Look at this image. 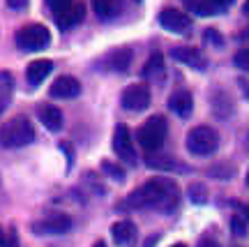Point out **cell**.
I'll return each mask as SVG.
<instances>
[{"label":"cell","instance_id":"obj_15","mask_svg":"<svg viewBox=\"0 0 249 247\" xmlns=\"http://www.w3.org/2000/svg\"><path fill=\"white\" fill-rule=\"evenodd\" d=\"M169 109L176 115H180V118L192 115V111H194V97H192V93L189 90H176L169 97Z\"/></svg>","mask_w":249,"mask_h":247},{"label":"cell","instance_id":"obj_21","mask_svg":"<svg viewBox=\"0 0 249 247\" xmlns=\"http://www.w3.org/2000/svg\"><path fill=\"white\" fill-rule=\"evenodd\" d=\"M145 164L150 169H157V171H187L185 164H180V162H176L173 157H148L145 159Z\"/></svg>","mask_w":249,"mask_h":247},{"label":"cell","instance_id":"obj_29","mask_svg":"<svg viewBox=\"0 0 249 247\" xmlns=\"http://www.w3.org/2000/svg\"><path fill=\"white\" fill-rule=\"evenodd\" d=\"M9 93H12V74L0 72V97H9Z\"/></svg>","mask_w":249,"mask_h":247},{"label":"cell","instance_id":"obj_27","mask_svg":"<svg viewBox=\"0 0 249 247\" xmlns=\"http://www.w3.org/2000/svg\"><path fill=\"white\" fill-rule=\"evenodd\" d=\"M233 62L240 67V70L249 72V46H245V49H240V51L233 56Z\"/></svg>","mask_w":249,"mask_h":247},{"label":"cell","instance_id":"obj_22","mask_svg":"<svg viewBox=\"0 0 249 247\" xmlns=\"http://www.w3.org/2000/svg\"><path fill=\"white\" fill-rule=\"evenodd\" d=\"M235 164H229V162H219V164H214V167L208 169V173L213 178H217V180H231L233 176H235Z\"/></svg>","mask_w":249,"mask_h":247},{"label":"cell","instance_id":"obj_26","mask_svg":"<svg viewBox=\"0 0 249 247\" xmlns=\"http://www.w3.org/2000/svg\"><path fill=\"white\" fill-rule=\"evenodd\" d=\"M203 44H208V46H224V37L219 35V30L208 28V30L203 33Z\"/></svg>","mask_w":249,"mask_h":247},{"label":"cell","instance_id":"obj_39","mask_svg":"<svg viewBox=\"0 0 249 247\" xmlns=\"http://www.w3.org/2000/svg\"><path fill=\"white\" fill-rule=\"evenodd\" d=\"M242 12H245V17H249V0H245V7H242Z\"/></svg>","mask_w":249,"mask_h":247},{"label":"cell","instance_id":"obj_45","mask_svg":"<svg viewBox=\"0 0 249 247\" xmlns=\"http://www.w3.org/2000/svg\"><path fill=\"white\" fill-rule=\"evenodd\" d=\"M247 185H249V176H247Z\"/></svg>","mask_w":249,"mask_h":247},{"label":"cell","instance_id":"obj_8","mask_svg":"<svg viewBox=\"0 0 249 247\" xmlns=\"http://www.w3.org/2000/svg\"><path fill=\"white\" fill-rule=\"evenodd\" d=\"M120 104L127 111H143L150 106V88L145 83H134L127 86L120 95Z\"/></svg>","mask_w":249,"mask_h":247},{"label":"cell","instance_id":"obj_25","mask_svg":"<svg viewBox=\"0 0 249 247\" xmlns=\"http://www.w3.org/2000/svg\"><path fill=\"white\" fill-rule=\"evenodd\" d=\"M102 171L107 173V176H111L113 180H124V169L123 167H118V164H113V162H108V159H104L102 162Z\"/></svg>","mask_w":249,"mask_h":247},{"label":"cell","instance_id":"obj_18","mask_svg":"<svg viewBox=\"0 0 249 247\" xmlns=\"http://www.w3.org/2000/svg\"><path fill=\"white\" fill-rule=\"evenodd\" d=\"M51 70H53V62L51 60H33L26 70L28 83H30V86H39V83L51 74Z\"/></svg>","mask_w":249,"mask_h":247},{"label":"cell","instance_id":"obj_7","mask_svg":"<svg viewBox=\"0 0 249 247\" xmlns=\"http://www.w3.org/2000/svg\"><path fill=\"white\" fill-rule=\"evenodd\" d=\"M113 150L116 155L123 159L124 164L134 167L136 164V146H134V139H132V132L127 125H116V132H113Z\"/></svg>","mask_w":249,"mask_h":247},{"label":"cell","instance_id":"obj_30","mask_svg":"<svg viewBox=\"0 0 249 247\" xmlns=\"http://www.w3.org/2000/svg\"><path fill=\"white\" fill-rule=\"evenodd\" d=\"M74 0H46V5H49V9H51V14H60V12H65V9L70 7Z\"/></svg>","mask_w":249,"mask_h":247},{"label":"cell","instance_id":"obj_40","mask_svg":"<svg viewBox=\"0 0 249 247\" xmlns=\"http://www.w3.org/2000/svg\"><path fill=\"white\" fill-rule=\"evenodd\" d=\"M5 243V233H2V229H0V245Z\"/></svg>","mask_w":249,"mask_h":247},{"label":"cell","instance_id":"obj_32","mask_svg":"<svg viewBox=\"0 0 249 247\" xmlns=\"http://www.w3.org/2000/svg\"><path fill=\"white\" fill-rule=\"evenodd\" d=\"M210 2H213L214 7L219 9V12H222V9H226V7H231L233 2H235V0H210Z\"/></svg>","mask_w":249,"mask_h":247},{"label":"cell","instance_id":"obj_11","mask_svg":"<svg viewBox=\"0 0 249 247\" xmlns=\"http://www.w3.org/2000/svg\"><path fill=\"white\" fill-rule=\"evenodd\" d=\"M210 111L217 120H229L235 114V102L231 99V95L222 88H214L210 93Z\"/></svg>","mask_w":249,"mask_h":247},{"label":"cell","instance_id":"obj_16","mask_svg":"<svg viewBox=\"0 0 249 247\" xmlns=\"http://www.w3.org/2000/svg\"><path fill=\"white\" fill-rule=\"evenodd\" d=\"M37 115H39V120H42L46 130H51V132H60L62 130L65 118H62V111L55 104H42L37 109Z\"/></svg>","mask_w":249,"mask_h":247},{"label":"cell","instance_id":"obj_31","mask_svg":"<svg viewBox=\"0 0 249 247\" xmlns=\"http://www.w3.org/2000/svg\"><path fill=\"white\" fill-rule=\"evenodd\" d=\"M28 2H30V0H7V7L9 9H26Z\"/></svg>","mask_w":249,"mask_h":247},{"label":"cell","instance_id":"obj_14","mask_svg":"<svg viewBox=\"0 0 249 247\" xmlns=\"http://www.w3.org/2000/svg\"><path fill=\"white\" fill-rule=\"evenodd\" d=\"M83 17H86V7H83V2L74 0L70 7L65 9V12H60V14H55L53 19H55V23H58L60 30H70V28H74L76 23H81Z\"/></svg>","mask_w":249,"mask_h":247},{"label":"cell","instance_id":"obj_2","mask_svg":"<svg viewBox=\"0 0 249 247\" xmlns=\"http://www.w3.org/2000/svg\"><path fill=\"white\" fill-rule=\"evenodd\" d=\"M35 141V127L26 115L12 118L0 127V146L2 148H23Z\"/></svg>","mask_w":249,"mask_h":247},{"label":"cell","instance_id":"obj_28","mask_svg":"<svg viewBox=\"0 0 249 247\" xmlns=\"http://www.w3.org/2000/svg\"><path fill=\"white\" fill-rule=\"evenodd\" d=\"M231 229L235 236H247V220L242 215H235L231 220Z\"/></svg>","mask_w":249,"mask_h":247},{"label":"cell","instance_id":"obj_33","mask_svg":"<svg viewBox=\"0 0 249 247\" xmlns=\"http://www.w3.org/2000/svg\"><path fill=\"white\" fill-rule=\"evenodd\" d=\"M5 247H18V238L17 233H9V236H5V243H2Z\"/></svg>","mask_w":249,"mask_h":247},{"label":"cell","instance_id":"obj_24","mask_svg":"<svg viewBox=\"0 0 249 247\" xmlns=\"http://www.w3.org/2000/svg\"><path fill=\"white\" fill-rule=\"evenodd\" d=\"M187 192H189V199L194 203H198V206L208 201V190H205V185H201V183H192Z\"/></svg>","mask_w":249,"mask_h":247},{"label":"cell","instance_id":"obj_36","mask_svg":"<svg viewBox=\"0 0 249 247\" xmlns=\"http://www.w3.org/2000/svg\"><path fill=\"white\" fill-rule=\"evenodd\" d=\"M238 83H240V90H242V95H245V97L249 99V81H247V79H240V81H238Z\"/></svg>","mask_w":249,"mask_h":247},{"label":"cell","instance_id":"obj_38","mask_svg":"<svg viewBox=\"0 0 249 247\" xmlns=\"http://www.w3.org/2000/svg\"><path fill=\"white\" fill-rule=\"evenodd\" d=\"M7 104H9V97H0V114L7 109Z\"/></svg>","mask_w":249,"mask_h":247},{"label":"cell","instance_id":"obj_41","mask_svg":"<svg viewBox=\"0 0 249 247\" xmlns=\"http://www.w3.org/2000/svg\"><path fill=\"white\" fill-rule=\"evenodd\" d=\"M92 247H107V245H104V243L99 240V243H95V245H92Z\"/></svg>","mask_w":249,"mask_h":247},{"label":"cell","instance_id":"obj_44","mask_svg":"<svg viewBox=\"0 0 249 247\" xmlns=\"http://www.w3.org/2000/svg\"><path fill=\"white\" fill-rule=\"evenodd\" d=\"M245 148L249 150V134H247V141H245Z\"/></svg>","mask_w":249,"mask_h":247},{"label":"cell","instance_id":"obj_3","mask_svg":"<svg viewBox=\"0 0 249 247\" xmlns=\"http://www.w3.org/2000/svg\"><path fill=\"white\" fill-rule=\"evenodd\" d=\"M166 134H169L166 118H164V115H152V118H148V120L139 127L136 139H139V143H141L148 152H155V150H160L161 146H164Z\"/></svg>","mask_w":249,"mask_h":247},{"label":"cell","instance_id":"obj_20","mask_svg":"<svg viewBox=\"0 0 249 247\" xmlns=\"http://www.w3.org/2000/svg\"><path fill=\"white\" fill-rule=\"evenodd\" d=\"M92 9H95V14L99 19H116L120 14V9H123V0H92Z\"/></svg>","mask_w":249,"mask_h":247},{"label":"cell","instance_id":"obj_43","mask_svg":"<svg viewBox=\"0 0 249 247\" xmlns=\"http://www.w3.org/2000/svg\"><path fill=\"white\" fill-rule=\"evenodd\" d=\"M171 247H187L185 243H176V245H171Z\"/></svg>","mask_w":249,"mask_h":247},{"label":"cell","instance_id":"obj_35","mask_svg":"<svg viewBox=\"0 0 249 247\" xmlns=\"http://www.w3.org/2000/svg\"><path fill=\"white\" fill-rule=\"evenodd\" d=\"M238 42H247V44H249V26L242 28L240 33H238Z\"/></svg>","mask_w":249,"mask_h":247},{"label":"cell","instance_id":"obj_4","mask_svg":"<svg viewBox=\"0 0 249 247\" xmlns=\"http://www.w3.org/2000/svg\"><path fill=\"white\" fill-rule=\"evenodd\" d=\"M187 150L196 157H208L219 148V134L208 125H198L187 132Z\"/></svg>","mask_w":249,"mask_h":247},{"label":"cell","instance_id":"obj_46","mask_svg":"<svg viewBox=\"0 0 249 247\" xmlns=\"http://www.w3.org/2000/svg\"><path fill=\"white\" fill-rule=\"evenodd\" d=\"M136 2H141V0H136Z\"/></svg>","mask_w":249,"mask_h":247},{"label":"cell","instance_id":"obj_34","mask_svg":"<svg viewBox=\"0 0 249 247\" xmlns=\"http://www.w3.org/2000/svg\"><path fill=\"white\" fill-rule=\"evenodd\" d=\"M198 247H219V243H217L214 238H210V236H208V238H203L201 243H198Z\"/></svg>","mask_w":249,"mask_h":247},{"label":"cell","instance_id":"obj_37","mask_svg":"<svg viewBox=\"0 0 249 247\" xmlns=\"http://www.w3.org/2000/svg\"><path fill=\"white\" fill-rule=\"evenodd\" d=\"M238 208H240V212H242V217L249 222V206H245V203H238Z\"/></svg>","mask_w":249,"mask_h":247},{"label":"cell","instance_id":"obj_5","mask_svg":"<svg viewBox=\"0 0 249 247\" xmlns=\"http://www.w3.org/2000/svg\"><path fill=\"white\" fill-rule=\"evenodd\" d=\"M14 39H17V46H21L23 51H42L51 44V33L42 23H28V26L18 28Z\"/></svg>","mask_w":249,"mask_h":247},{"label":"cell","instance_id":"obj_12","mask_svg":"<svg viewBox=\"0 0 249 247\" xmlns=\"http://www.w3.org/2000/svg\"><path fill=\"white\" fill-rule=\"evenodd\" d=\"M171 58L182 62V65H187V67H192V70H198V72L208 67L205 56L198 51V49H194V46H176V49H171Z\"/></svg>","mask_w":249,"mask_h":247},{"label":"cell","instance_id":"obj_9","mask_svg":"<svg viewBox=\"0 0 249 247\" xmlns=\"http://www.w3.org/2000/svg\"><path fill=\"white\" fill-rule=\"evenodd\" d=\"M160 26L164 30H169L173 35H187L192 30V17L180 12V9H173V7H166L161 9L160 14Z\"/></svg>","mask_w":249,"mask_h":247},{"label":"cell","instance_id":"obj_17","mask_svg":"<svg viewBox=\"0 0 249 247\" xmlns=\"http://www.w3.org/2000/svg\"><path fill=\"white\" fill-rule=\"evenodd\" d=\"M111 236H113V243H116V245L127 247V245H132L134 238H136V227H134V222H129V220H120L111 227Z\"/></svg>","mask_w":249,"mask_h":247},{"label":"cell","instance_id":"obj_42","mask_svg":"<svg viewBox=\"0 0 249 247\" xmlns=\"http://www.w3.org/2000/svg\"><path fill=\"white\" fill-rule=\"evenodd\" d=\"M194 2H196V0H185V5H187V7H189V5H194Z\"/></svg>","mask_w":249,"mask_h":247},{"label":"cell","instance_id":"obj_23","mask_svg":"<svg viewBox=\"0 0 249 247\" xmlns=\"http://www.w3.org/2000/svg\"><path fill=\"white\" fill-rule=\"evenodd\" d=\"M189 9H192V12H196L198 17H213V14H217V12H219V9L214 7L210 0H196L194 5H189Z\"/></svg>","mask_w":249,"mask_h":247},{"label":"cell","instance_id":"obj_10","mask_svg":"<svg viewBox=\"0 0 249 247\" xmlns=\"http://www.w3.org/2000/svg\"><path fill=\"white\" fill-rule=\"evenodd\" d=\"M132 60H134L132 49L120 46V49H113V51H108L107 56H102V60L97 62V67L104 72H127L129 65H132Z\"/></svg>","mask_w":249,"mask_h":247},{"label":"cell","instance_id":"obj_6","mask_svg":"<svg viewBox=\"0 0 249 247\" xmlns=\"http://www.w3.org/2000/svg\"><path fill=\"white\" fill-rule=\"evenodd\" d=\"M71 229V217L65 212H53V215H46L42 220L33 222V231L37 236H60L67 233Z\"/></svg>","mask_w":249,"mask_h":247},{"label":"cell","instance_id":"obj_13","mask_svg":"<svg viewBox=\"0 0 249 247\" xmlns=\"http://www.w3.org/2000/svg\"><path fill=\"white\" fill-rule=\"evenodd\" d=\"M49 93H51V97H58V99L79 97L81 95V83H79V79L62 74V76H58V79L53 81V86L49 88Z\"/></svg>","mask_w":249,"mask_h":247},{"label":"cell","instance_id":"obj_19","mask_svg":"<svg viewBox=\"0 0 249 247\" xmlns=\"http://www.w3.org/2000/svg\"><path fill=\"white\" fill-rule=\"evenodd\" d=\"M143 79L155 81V83H161L164 81V56L161 53H152L145 67H143Z\"/></svg>","mask_w":249,"mask_h":247},{"label":"cell","instance_id":"obj_1","mask_svg":"<svg viewBox=\"0 0 249 247\" xmlns=\"http://www.w3.org/2000/svg\"><path fill=\"white\" fill-rule=\"evenodd\" d=\"M180 201L178 185L169 178H152L148 183H143L139 190H134L132 194L124 199L123 208L141 210V208H157V210L171 212Z\"/></svg>","mask_w":249,"mask_h":247}]
</instances>
